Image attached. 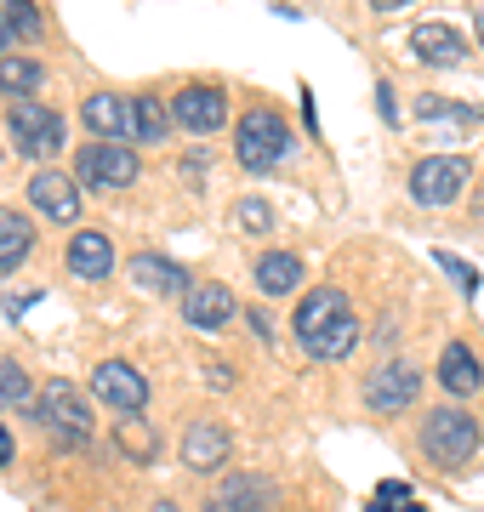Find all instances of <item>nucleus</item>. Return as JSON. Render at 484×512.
<instances>
[{"instance_id": "f257e3e1", "label": "nucleus", "mask_w": 484, "mask_h": 512, "mask_svg": "<svg viewBox=\"0 0 484 512\" xmlns=\"http://www.w3.org/2000/svg\"><path fill=\"white\" fill-rule=\"evenodd\" d=\"M291 330H297V342L308 348V359H325V365H336V359H348L359 348L354 302H348V291H336V285H319V291L302 296L297 313H291Z\"/></svg>"}, {"instance_id": "f03ea898", "label": "nucleus", "mask_w": 484, "mask_h": 512, "mask_svg": "<svg viewBox=\"0 0 484 512\" xmlns=\"http://www.w3.org/2000/svg\"><path fill=\"white\" fill-rule=\"evenodd\" d=\"M29 416L52 433L57 450H80V444L92 439V404H86V393H80L75 382H63V376L40 387V399H35Z\"/></svg>"}, {"instance_id": "7ed1b4c3", "label": "nucleus", "mask_w": 484, "mask_h": 512, "mask_svg": "<svg viewBox=\"0 0 484 512\" xmlns=\"http://www.w3.org/2000/svg\"><path fill=\"white\" fill-rule=\"evenodd\" d=\"M416 444H422V456H428L433 467H467L473 450H479V421L467 416V410H456V404H439V410L422 421Z\"/></svg>"}, {"instance_id": "20e7f679", "label": "nucleus", "mask_w": 484, "mask_h": 512, "mask_svg": "<svg viewBox=\"0 0 484 512\" xmlns=\"http://www.w3.org/2000/svg\"><path fill=\"white\" fill-rule=\"evenodd\" d=\"M285 148H291V126H285L274 109H245L240 114V131H234V154L251 177H268L274 165L285 160Z\"/></svg>"}, {"instance_id": "39448f33", "label": "nucleus", "mask_w": 484, "mask_h": 512, "mask_svg": "<svg viewBox=\"0 0 484 512\" xmlns=\"http://www.w3.org/2000/svg\"><path fill=\"white\" fill-rule=\"evenodd\" d=\"M467 177H473V165L462 154H428V160L410 165V200L416 205H456Z\"/></svg>"}, {"instance_id": "423d86ee", "label": "nucleus", "mask_w": 484, "mask_h": 512, "mask_svg": "<svg viewBox=\"0 0 484 512\" xmlns=\"http://www.w3.org/2000/svg\"><path fill=\"white\" fill-rule=\"evenodd\" d=\"M422 393V370L410 365V359H382V365L365 376V404H371L376 416H399L410 410Z\"/></svg>"}, {"instance_id": "0eeeda50", "label": "nucleus", "mask_w": 484, "mask_h": 512, "mask_svg": "<svg viewBox=\"0 0 484 512\" xmlns=\"http://www.w3.org/2000/svg\"><path fill=\"white\" fill-rule=\"evenodd\" d=\"M92 399L109 404L114 416H143L149 382H143V370L126 365V359H103V365L92 370Z\"/></svg>"}, {"instance_id": "6e6552de", "label": "nucleus", "mask_w": 484, "mask_h": 512, "mask_svg": "<svg viewBox=\"0 0 484 512\" xmlns=\"http://www.w3.org/2000/svg\"><path fill=\"white\" fill-rule=\"evenodd\" d=\"M75 183L86 188H131L137 183V154L126 143H86L75 154Z\"/></svg>"}, {"instance_id": "1a4fd4ad", "label": "nucleus", "mask_w": 484, "mask_h": 512, "mask_svg": "<svg viewBox=\"0 0 484 512\" xmlns=\"http://www.w3.org/2000/svg\"><path fill=\"white\" fill-rule=\"evenodd\" d=\"M12 148H18L23 160H46L63 148V120L52 109H40V103H12Z\"/></svg>"}, {"instance_id": "9d476101", "label": "nucleus", "mask_w": 484, "mask_h": 512, "mask_svg": "<svg viewBox=\"0 0 484 512\" xmlns=\"http://www.w3.org/2000/svg\"><path fill=\"white\" fill-rule=\"evenodd\" d=\"M29 205H35L46 222H80V183L69 171L40 165L35 177H29Z\"/></svg>"}, {"instance_id": "9b49d317", "label": "nucleus", "mask_w": 484, "mask_h": 512, "mask_svg": "<svg viewBox=\"0 0 484 512\" xmlns=\"http://www.w3.org/2000/svg\"><path fill=\"white\" fill-rule=\"evenodd\" d=\"M171 114H177L183 131L211 137V131H223V120H228V97H223V86H183V92L171 97Z\"/></svg>"}, {"instance_id": "f8f14e48", "label": "nucleus", "mask_w": 484, "mask_h": 512, "mask_svg": "<svg viewBox=\"0 0 484 512\" xmlns=\"http://www.w3.org/2000/svg\"><path fill=\"white\" fill-rule=\"evenodd\" d=\"M80 120H86V131H97L103 143H126V137H137V103L120 92H92L86 103H80Z\"/></svg>"}, {"instance_id": "ddd939ff", "label": "nucleus", "mask_w": 484, "mask_h": 512, "mask_svg": "<svg viewBox=\"0 0 484 512\" xmlns=\"http://www.w3.org/2000/svg\"><path fill=\"white\" fill-rule=\"evenodd\" d=\"M234 313H240V302H234V291H228L223 279H200V285L183 296V319L194 330H223Z\"/></svg>"}, {"instance_id": "4468645a", "label": "nucleus", "mask_w": 484, "mask_h": 512, "mask_svg": "<svg viewBox=\"0 0 484 512\" xmlns=\"http://www.w3.org/2000/svg\"><path fill=\"white\" fill-rule=\"evenodd\" d=\"M126 274L137 279L143 291H160V296H188V291H194V279H188L183 262H171V256H154V251L131 256V262H126Z\"/></svg>"}, {"instance_id": "2eb2a0df", "label": "nucleus", "mask_w": 484, "mask_h": 512, "mask_svg": "<svg viewBox=\"0 0 484 512\" xmlns=\"http://www.w3.org/2000/svg\"><path fill=\"white\" fill-rule=\"evenodd\" d=\"M63 262H69V274H75V279L97 285V279H109V274H114V245H109L103 234H92V228H80V234L69 239Z\"/></svg>"}, {"instance_id": "dca6fc26", "label": "nucleus", "mask_w": 484, "mask_h": 512, "mask_svg": "<svg viewBox=\"0 0 484 512\" xmlns=\"http://www.w3.org/2000/svg\"><path fill=\"white\" fill-rule=\"evenodd\" d=\"M410 52L422 57V63H433V69H456L467 57V40L450 23H416L410 29Z\"/></svg>"}, {"instance_id": "f3484780", "label": "nucleus", "mask_w": 484, "mask_h": 512, "mask_svg": "<svg viewBox=\"0 0 484 512\" xmlns=\"http://www.w3.org/2000/svg\"><path fill=\"white\" fill-rule=\"evenodd\" d=\"M228 427H217V421H194V427H188L183 433V461L188 467H194V473H217V467H223L228 461Z\"/></svg>"}, {"instance_id": "a211bd4d", "label": "nucleus", "mask_w": 484, "mask_h": 512, "mask_svg": "<svg viewBox=\"0 0 484 512\" xmlns=\"http://www.w3.org/2000/svg\"><path fill=\"white\" fill-rule=\"evenodd\" d=\"M262 507H268V478L262 473L223 478V490L205 501V512H262Z\"/></svg>"}, {"instance_id": "6ab92c4d", "label": "nucleus", "mask_w": 484, "mask_h": 512, "mask_svg": "<svg viewBox=\"0 0 484 512\" xmlns=\"http://www.w3.org/2000/svg\"><path fill=\"white\" fill-rule=\"evenodd\" d=\"M251 279H257L262 296H291L302 285V256L291 251H262L257 268H251Z\"/></svg>"}, {"instance_id": "aec40b11", "label": "nucleus", "mask_w": 484, "mask_h": 512, "mask_svg": "<svg viewBox=\"0 0 484 512\" xmlns=\"http://www.w3.org/2000/svg\"><path fill=\"white\" fill-rule=\"evenodd\" d=\"M439 382H445V393H456V399L479 393L484 370H479V359H473V348H467V342H450V348L439 353Z\"/></svg>"}, {"instance_id": "412c9836", "label": "nucleus", "mask_w": 484, "mask_h": 512, "mask_svg": "<svg viewBox=\"0 0 484 512\" xmlns=\"http://www.w3.org/2000/svg\"><path fill=\"white\" fill-rule=\"evenodd\" d=\"M29 251H35V228H29L18 211L0 205V279L12 274V268H23V256Z\"/></svg>"}, {"instance_id": "4be33fe9", "label": "nucleus", "mask_w": 484, "mask_h": 512, "mask_svg": "<svg viewBox=\"0 0 484 512\" xmlns=\"http://www.w3.org/2000/svg\"><path fill=\"white\" fill-rule=\"evenodd\" d=\"M40 80H46V74H40L35 57H0V97H12V103H29Z\"/></svg>"}, {"instance_id": "5701e85b", "label": "nucleus", "mask_w": 484, "mask_h": 512, "mask_svg": "<svg viewBox=\"0 0 484 512\" xmlns=\"http://www.w3.org/2000/svg\"><path fill=\"white\" fill-rule=\"evenodd\" d=\"M131 103H137V143H160V137H171V120H177V114L166 109V97L160 92H137Z\"/></svg>"}, {"instance_id": "b1692460", "label": "nucleus", "mask_w": 484, "mask_h": 512, "mask_svg": "<svg viewBox=\"0 0 484 512\" xmlns=\"http://www.w3.org/2000/svg\"><path fill=\"white\" fill-rule=\"evenodd\" d=\"M0 18H6V40H40V6L35 0H0Z\"/></svg>"}, {"instance_id": "393cba45", "label": "nucleus", "mask_w": 484, "mask_h": 512, "mask_svg": "<svg viewBox=\"0 0 484 512\" xmlns=\"http://www.w3.org/2000/svg\"><path fill=\"white\" fill-rule=\"evenodd\" d=\"M0 404H18V410H35V387L23 376L18 359H0Z\"/></svg>"}, {"instance_id": "a878e982", "label": "nucleus", "mask_w": 484, "mask_h": 512, "mask_svg": "<svg viewBox=\"0 0 484 512\" xmlns=\"http://www.w3.org/2000/svg\"><path fill=\"white\" fill-rule=\"evenodd\" d=\"M114 439H120V450L131 444V456H137V461L154 456V433L143 427V416H120V433H114Z\"/></svg>"}, {"instance_id": "bb28decb", "label": "nucleus", "mask_w": 484, "mask_h": 512, "mask_svg": "<svg viewBox=\"0 0 484 512\" xmlns=\"http://www.w3.org/2000/svg\"><path fill=\"white\" fill-rule=\"evenodd\" d=\"M234 217H240L245 234H268V228H274V211H268L262 200H240L234 205Z\"/></svg>"}, {"instance_id": "cd10ccee", "label": "nucleus", "mask_w": 484, "mask_h": 512, "mask_svg": "<svg viewBox=\"0 0 484 512\" xmlns=\"http://www.w3.org/2000/svg\"><path fill=\"white\" fill-rule=\"evenodd\" d=\"M439 268H450V279H456V285H462L467 296L479 291V274H473V268H467L462 256H445V251H439Z\"/></svg>"}, {"instance_id": "c85d7f7f", "label": "nucleus", "mask_w": 484, "mask_h": 512, "mask_svg": "<svg viewBox=\"0 0 484 512\" xmlns=\"http://www.w3.org/2000/svg\"><path fill=\"white\" fill-rule=\"evenodd\" d=\"M405 495H410V484H393V478H388V484L376 490V501H371V507H365V512H393V507H399V501H405Z\"/></svg>"}, {"instance_id": "c756f323", "label": "nucleus", "mask_w": 484, "mask_h": 512, "mask_svg": "<svg viewBox=\"0 0 484 512\" xmlns=\"http://www.w3.org/2000/svg\"><path fill=\"white\" fill-rule=\"evenodd\" d=\"M376 109H382V120H388V126H399V103H393L388 80H376Z\"/></svg>"}, {"instance_id": "7c9ffc66", "label": "nucleus", "mask_w": 484, "mask_h": 512, "mask_svg": "<svg viewBox=\"0 0 484 512\" xmlns=\"http://www.w3.org/2000/svg\"><path fill=\"white\" fill-rule=\"evenodd\" d=\"M251 330H257L262 342H268V336H274V319H268V313H262V308H251Z\"/></svg>"}, {"instance_id": "2f4dec72", "label": "nucleus", "mask_w": 484, "mask_h": 512, "mask_svg": "<svg viewBox=\"0 0 484 512\" xmlns=\"http://www.w3.org/2000/svg\"><path fill=\"white\" fill-rule=\"evenodd\" d=\"M302 120H308V131H319V114H314V92H302Z\"/></svg>"}, {"instance_id": "473e14b6", "label": "nucleus", "mask_w": 484, "mask_h": 512, "mask_svg": "<svg viewBox=\"0 0 484 512\" xmlns=\"http://www.w3.org/2000/svg\"><path fill=\"white\" fill-rule=\"evenodd\" d=\"M12 456H18V444H12V433H6V427H0V467H6Z\"/></svg>"}, {"instance_id": "72a5a7b5", "label": "nucleus", "mask_w": 484, "mask_h": 512, "mask_svg": "<svg viewBox=\"0 0 484 512\" xmlns=\"http://www.w3.org/2000/svg\"><path fill=\"white\" fill-rule=\"evenodd\" d=\"M399 6H410V0H371V12H399Z\"/></svg>"}, {"instance_id": "f704fd0d", "label": "nucleus", "mask_w": 484, "mask_h": 512, "mask_svg": "<svg viewBox=\"0 0 484 512\" xmlns=\"http://www.w3.org/2000/svg\"><path fill=\"white\" fill-rule=\"evenodd\" d=\"M149 512H177V507H171V501H154V507Z\"/></svg>"}, {"instance_id": "c9c22d12", "label": "nucleus", "mask_w": 484, "mask_h": 512, "mask_svg": "<svg viewBox=\"0 0 484 512\" xmlns=\"http://www.w3.org/2000/svg\"><path fill=\"white\" fill-rule=\"evenodd\" d=\"M0 57H6V18H0Z\"/></svg>"}, {"instance_id": "e433bc0d", "label": "nucleus", "mask_w": 484, "mask_h": 512, "mask_svg": "<svg viewBox=\"0 0 484 512\" xmlns=\"http://www.w3.org/2000/svg\"><path fill=\"white\" fill-rule=\"evenodd\" d=\"M473 29H479V46H484V12H479V23H473Z\"/></svg>"}]
</instances>
